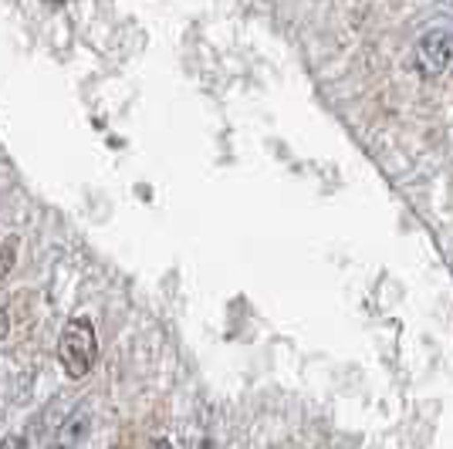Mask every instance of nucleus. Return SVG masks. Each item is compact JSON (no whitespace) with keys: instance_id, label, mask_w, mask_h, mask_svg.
I'll use <instances>...</instances> for the list:
<instances>
[{"instance_id":"obj_1","label":"nucleus","mask_w":453,"mask_h":449,"mask_svg":"<svg viewBox=\"0 0 453 449\" xmlns=\"http://www.w3.org/2000/svg\"><path fill=\"white\" fill-rule=\"evenodd\" d=\"M95 358H98V335H95V321L78 315L65 324V331L58 338V361L68 378H85L92 372Z\"/></svg>"},{"instance_id":"obj_2","label":"nucleus","mask_w":453,"mask_h":449,"mask_svg":"<svg viewBox=\"0 0 453 449\" xmlns=\"http://www.w3.org/2000/svg\"><path fill=\"white\" fill-rule=\"evenodd\" d=\"M453 61V31L434 27L413 44V68L423 78H440Z\"/></svg>"},{"instance_id":"obj_3","label":"nucleus","mask_w":453,"mask_h":449,"mask_svg":"<svg viewBox=\"0 0 453 449\" xmlns=\"http://www.w3.org/2000/svg\"><path fill=\"white\" fill-rule=\"evenodd\" d=\"M88 430H92V415L85 409H78L72 419H65L61 426H58L55 439H51V446L48 449H78L85 439H88Z\"/></svg>"},{"instance_id":"obj_4","label":"nucleus","mask_w":453,"mask_h":449,"mask_svg":"<svg viewBox=\"0 0 453 449\" xmlns=\"http://www.w3.org/2000/svg\"><path fill=\"white\" fill-rule=\"evenodd\" d=\"M18 237H4L0 240V281L14 270V263H18Z\"/></svg>"},{"instance_id":"obj_5","label":"nucleus","mask_w":453,"mask_h":449,"mask_svg":"<svg viewBox=\"0 0 453 449\" xmlns=\"http://www.w3.org/2000/svg\"><path fill=\"white\" fill-rule=\"evenodd\" d=\"M0 449H27V439H24V436H4V439H0Z\"/></svg>"},{"instance_id":"obj_6","label":"nucleus","mask_w":453,"mask_h":449,"mask_svg":"<svg viewBox=\"0 0 453 449\" xmlns=\"http://www.w3.org/2000/svg\"><path fill=\"white\" fill-rule=\"evenodd\" d=\"M7 331H11V311H7V308H0V341L7 338Z\"/></svg>"},{"instance_id":"obj_7","label":"nucleus","mask_w":453,"mask_h":449,"mask_svg":"<svg viewBox=\"0 0 453 449\" xmlns=\"http://www.w3.org/2000/svg\"><path fill=\"white\" fill-rule=\"evenodd\" d=\"M146 449H173V443L166 439V436H156V439H150V446Z\"/></svg>"},{"instance_id":"obj_8","label":"nucleus","mask_w":453,"mask_h":449,"mask_svg":"<svg viewBox=\"0 0 453 449\" xmlns=\"http://www.w3.org/2000/svg\"><path fill=\"white\" fill-rule=\"evenodd\" d=\"M440 14H443V18H447V20L453 24V4H447V7H440Z\"/></svg>"},{"instance_id":"obj_9","label":"nucleus","mask_w":453,"mask_h":449,"mask_svg":"<svg viewBox=\"0 0 453 449\" xmlns=\"http://www.w3.org/2000/svg\"><path fill=\"white\" fill-rule=\"evenodd\" d=\"M200 449H213V443H210V439H203V446H200Z\"/></svg>"}]
</instances>
